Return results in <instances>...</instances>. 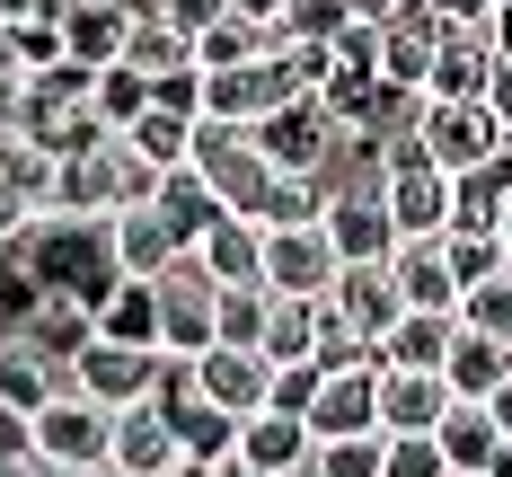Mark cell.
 I'll return each instance as SVG.
<instances>
[{
	"label": "cell",
	"mask_w": 512,
	"mask_h": 477,
	"mask_svg": "<svg viewBox=\"0 0 512 477\" xmlns=\"http://www.w3.org/2000/svg\"><path fill=\"white\" fill-rule=\"evenodd\" d=\"M18 257H27V274H36V292H53V301H80V310L98 318L106 301H115V257H106V221H36L27 239H18Z\"/></svg>",
	"instance_id": "1"
},
{
	"label": "cell",
	"mask_w": 512,
	"mask_h": 477,
	"mask_svg": "<svg viewBox=\"0 0 512 477\" xmlns=\"http://www.w3.org/2000/svg\"><path fill=\"white\" fill-rule=\"evenodd\" d=\"M89 80L98 71H80V62H53L36 80H18V115H9V142H27L36 159H71L106 142V124L89 115Z\"/></svg>",
	"instance_id": "2"
},
{
	"label": "cell",
	"mask_w": 512,
	"mask_h": 477,
	"mask_svg": "<svg viewBox=\"0 0 512 477\" xmlns=\"http://www.w3.org/2000/svg\"><path fill=\"white\" fill-rule=\"evenodd\" d=\"M186 168L204 177V195H212L221 212H239V221L265 230L274 168H265V151H256V133H239V124H195V159H186Z\"/></svg>",
	"instance_id": "3"
},
{
	"label": "cell",
	"mask_w": 512,
	"mask_h": 477,
	"mask_svg": "<svg viewBox=\"0 0 512 477\" xmlns=\"http://www.w3.org/2000/svg\"><path fill=\"white\" fill-rule=\"evenodd\" d=\"M380 212H389L398 239H442V230H451V177L415 151L407 133L380 142Z\"/></svg>",
	"instance_id": "4"
},
{
	"label": "cell",
	"mask_w": 512,
	"mask_h": 477,
	"mask_svg": "<svg viewBox=\"0 0 512 477\" xmlns=\"http://www.w3.org/2000/svg\"><path fill=\"white\" fill-rule=\"evenodd\" d=\"M407 142L442 177H468V168H486V159H504V133H495V115H486V98H415V124Z\"/></svg>",
	"instance_id": "5"
},
{
	"label": "cell",
	"mask_w": 512,
	"mask_h": 477,
	"mask_svg": "<svg viewBox=\"0 0 512 477\" xmlns=\"http://www.w3.org/2000/svg\"><path fill=\"white\" fill-rule=\"evenodd\" d=\"M159 363H168V354H151V345H106V336H89V345L62 363V389L89 398V407H106V416H124V407L159 398Z\"/></svg>",
	"instance_id": "6"
},
{
	"label": "cell",
	"mask_w": 512,
	"mask_h": 477,
	"mask_svg": "<svg viewBox=\"0 0 512 477\" xmlns=\"http://www.w3.org/2000/svg\"><path fill=\"white\" fill-rule=\"evenodd\" d=\"M212 310H221V283H212L195 257H177V265L151 283L159 354H168V363H195V354H212Z\"/></svg>",
	"instance_id": "7"
},
{
	"label": "cell",
	"mask_w": 512,
	"mask_h": 477,
	"mask_svg": "<svg viewBox=\"0 0 512 477\" xmlns=\"http://www.w3.org/2000/svg\"><path fill=\"white\" fill-rule=\"evenodd\" d=\"M124 168H133V151H124L115 133L89 142V151H71V159H53L45 212L53 221H115V212H124Z\"/></svg>",
	"instance_id": "8"
},
{
	"label": "cell",
	"mask_w": 512,
	"mask_h": 477,
	"mask_svg": "<svg viewBox=\"0 0 512 477\" xmlns=\"http://www.w3.org/2000/svg\"><path fill=\"white\" fill-rule=\"evenodd\" d=\"M318 230H327L336 265H389V248H398V230H389V212H380V177H327Z\"/></svg>",
	"instance_id": "9"
},
{
	"label": "cell",
	"mask_w": 512,
	"mask_h": 477,
	"mask_svg": "<svg viewBox=\"0 0 512 477\" xmlns=\"http://www.w3.org/2000/svg\"><path fill=\"white\" fill-rule=\"evenodd\" d=\"M256 151H265L274 177H327L336 151H345V133L327 124V106H318V98H292V106H274V115L256 124Z\"/></svg>",
	"instance_id": "10"
},
{
	"label": "cell",
	"mask_w": 512,
	"mask_h": 477,
	"mask_svg": "<svg viewBox=\"0 0 512 477\" xmlns=\"http://www.w3.org/2000/svg\"><path fill=\"white\" fill-rule=\"evenodd\" d=\"M106 407H89V398H71V389H62V398H45V407H36V424H27V433H36V460H45V469H71V477H98L106 469Z\"/></svg>",
	"instance_id": "11"
},
{
	"label": "cell",
	"mask_w": 512,
	"mask_h": 477,
	"mask_svg": "<svg viewBox=\"0 0 512 477\" xmlns=\"http://www.w3.org/2000/svg\"><path fill=\"white\" fill-rule=\"evenodd\" d=\"M256 283L274 301H327L336 283V248L318 221H292V230H265V257H256Z\"/></svg>",
	"instance_id": "12"
},
{
	"label": "cell",
	"mask_w": 512,
	"mask_h": 477,
	"mask_svg": "<svg viewBox=\"0 0 512 477\" xmlns=\"http://www.w3.org/2000/svg\"><path fill=\"white\" fill-rule=\"evenodd\" d=\"M186 389L204 398L212 416L248 424V416H265V389H274V363H265V354H248V345H212V354H195V363H186Z\"/></svg>",
	"instance_id": "13"
},
{
	"label": "cell",
	"mask_w": 512,
	"mask_h": 477,
	"mask_svg": "<svg viewBox=\"0 0 512 477\" xmlns=\"http://www.w3.org/2000/svg\"><path fill=\"white\" fill-rule=\"evenodd\" d=\"M327 318H336L354 345H371V354H380V336L407 318V301H398L389 265H336V283H327Z\"/></svg>",
	"instance_id": "14"
},
{
	"label": "cell",
	"mask_w": 512,
	"mask_h": 477,
	"mask_svg": "<svg viewBox=\"0 0 512 477\" xmlns=\"http://www.w3.org/2000/svg\"><path fill=\"white\" fill-rule=\"evenodd\" d=\"M371 407H380V433H398V442H433V424L451 416V389H442V371H389V363H380Z\"/></svg>",
	"instance_id": "15"
},
{
	"label": "cell",
	"mask_w": 512,
	"mask_h": 477,
	"mask_svg": "<svg viewBox=\"0 0 512 477\" xmlns=\"http://www.w3.org/2000/svg\"><path fill=\"white\" fill-rule=\"evenodd\" d=\"M177 460L186 451H177V433L159 416V398H142V407H124V416L106 424V469L115 477H168Z\"/></svg>",
	"instance_id": "16"
},
{
	"label": "cell",
	"mask_w": 512,
	"mask_h": 477,
	"mask_svg": "<svg viewBox=\"0 0 512 477\" xmlns=\"http://www.w3.org/2000/svg\"><path fill=\"white\" fill-rule=\"evenodd\" d=\"M371 371H318V398H309V442H345V433H380V407H371Z\"/></svg>",
	"instance_id": "17"
},
{
	"label": "cell",
	"mask_w": 512,
	"mask_h": 477,
	"mask_svg": "<svg viewBox=\"0 0 512 477\" xmlns=\"http://www.w3.org/2000/svg\"><path fill=\"white\" fill-rule=\"evenodd\" d=\"M106 257H115V274H124V283H159L186 248H177V230L142 204V212H115V221H106Z\"/></svg>",
	"instance_id": "18"
},
{
	"label": "cell",
	"mask_w": 512,
	"mask_h": 477,
	"mask_svg": "<svg viewBox=\"0 0 512 477\" xmlns=\"http://www.w3.org/2000/svg\"><path fill=\"white\" fill-rule=\"evenodd\" d=\"M230 460L256 469V477H309L318 442H309V424H292V416H248L239 442H230Z\"/></svg>",
	"instance_id": "19"
},
{
	"label": "cell",
	"mask_w": 512,
	"mask_h": 477,
	"mask_svg": "<svg viewBox=\"0 0 512 477\" xmlns=\"http://www.w3.org/2000/svg\"><path fill=\"white\" fill-rule=\"evenodd\" d=\"M486 80H495L486 18H477V27H442V36H433V80H424V98H486Z\"/></svg>",
	"instance_id": "20"
},
{
	"label": "cell",
	"mask_w": 512,
	"mask_h": 477,
	"mask_svg": "<svg viewBox=\"0 0 512 477\" xmlns=\"http://www.w3.org/2000/svg\"><path fill=\"white\" fill-rule=\"evenodd\" d=\"M433 18L424 9H398L389 27H380V89L389 98H424V80H433Z\"/></svg>",
	"instance_id": "21"
},
{
	"label": "cell",
	"mask_w": 512,
	"mask_h": 477,
	"mask_svg": "<svg viewBox=\"0 0 512 477\" xmlns=\"http://www.w3.org/2000/svg\"><path fill=\"white\" fill-rule=\"evenodd\" d=\"M389 283H398L407 310L460 318V283H451V265H442V239H398V248H389Z\"/></svg>",
	"instance_id": "22"
},
{
	"label": "cell",
	"mask_w": 512,
	"mask_h": 477,
	"mask_svg": "<svg viewBox=\"0 0 512 477\" xmlns=\"http://www.w3.org/2000/svg\"><path fill=\"white\" fill-rule=\"evenodd\" d=\"M124 36H133V18H124L115 0L62 9V62H80V71H115V62H124Z\"/></svg>",
	"instance_id": "23"
},
{
	"label": "cell",
	"mask_w": 512,
	"mask_h": 477,
	"mask_svg": "<svg viewBox=\"0 0 512 477\" xmlns=\"http://www.w3.org/2000/svg\"><path fill=\"white\" fill-rule=\"evenodd\" d=\"M186 257L204 265V274L221 283V292H239V283H256V257H265V230H256V221H239V212H221V221H212V230L195 239V248H186Z\"/></svg>",
	"instance_id": "24"
},
{
	"label": "cell",
	"mask_w": 512,
	"mask_h": 477,
	"mask_svg": "<svg viewBox=\"0 0 512 477\" xmlns=\"http://www.w3.org/2000/svg\"><path fill=\"white\" fill-rule=\"evenodd\" d=\"M495 442H504L495 416H486V407H460V398H451V416L433 424V460H442V477H486Z\"/></svg>",
	"instance_id": "25"
},
{
	"label": "cell",
	"mask_w": 512,
	"mask_h": 477,
	"mask_svg": "<svg viewBox=\"0 0 512 477\" xmlns=\"http://www.w3.org/2000/svg\"><path fill=\"white\" fill-rule=\"evenodd\" d=\"M512 212V168L504 159H486V168H468L451 177V230H477V239H495Z\"/></svg>",
	"instance_id": "26"
},
{
	"label": "cell",
	"mask_w": 512,
	"mask_h": 477,
	"mask_svg": "<svg viewBox=\"0 0 512 477\" xmlns=\"http://www.w3.org/2000/svg\"><path fill=\"white\" fill-rule=\"evenodd\" d=\"M504 371H512V354L504 345H486V336H451V354H442V389L460 398V407H486L495 389H504Z\"/></svg>",
	"instance_id": "27"
},
{
	"label": "cell",
	"mask_w": 512,
	"mask_h": 477,
	"mask_svg": "<svg viewBox=\"0 0 512 477\" xmlns=\"http://www.w3.org/2000/svg\"><path fill=\"white\" fill-rule=\"evenodd\" d=\"M451 336H460V318H442V310H407L389 336H380V363H389V371H442Z\"/></svg>",
	"instance_id": "28"
},
{
	"label": "cell",
	"mask_w": 512,
	"mask_h": 477,
	"mask_svg": "<svg viewBox=\"0 0 512 477\" xmlns=\"http://www.w3.org/2000/svg\"><path fill=\"white\" fill-rule=\"evenodd\" d=\"M45 398H62V363H45V354L18 345V336H0V407H18V416L36 424Z\"/></svg>",
	"instance_id": "29"
},
{
	"label": "cell",
	"mask_w": 512,
	"mask_h": 477,
	"mask_svg": "<svg viewBox=\"0 0 512 477\" xmlns=\"http://www.w3.org/2000/svg\"><path fill=\"white\" fill-rule=\"evenodd\" d=\"M115 142H124V151L142 159V168H159V177H177V168L195 159V124H186V115H159V106H142V115H133V124L115 133Z\"/></svg>",
	"instance_id": "30"
},
{
	"label": "cell",
	"mask_w": 512,
	"mask_h": 477,
	"mask_svg": "<svg viewBox=\"0 0 512 477\" xmlns=\"http://www.w3.org/2000/svg\"><path fill=\"white\" fill-rule=\"evenodd\" d=\"M89 336H98V318L80 310V301H53V292L36 301V310H27V327H18V345H36L45 363H71Z\"/></svg>",
	"instance_id": "31"
},
{
	"label": "cell",
	"mask_w": 512,
	"mask_h": 477,
	"mask_svg": "<svg viewBox=\"0 0 512 477\" xmlns=\"http://www.w3.org/2000/svg\"><path fill=\"white\" fill-rule=\"evenodd\" d=\"M256 354L274 371L309 363V354H318V301H274V292H265V336H256Z\"/></svg>",
	"instance_id": "32"
},
{
	"label": "cell",
	"mask_w": 512,
	"mask_h": 477,
	"mask_svg": "<svg viewBox=\"0 0 512 477\" xmlns=\"http://www.w3.org/2000/svg\"><path fill=\"white\" fill-rule=\"evenodd\" d=\"M151 212H159V221H168V230H177V248H195V239H204L212 221H221V204H212V195H204V177H195V168H177V177H159Z\"/></svg>",
	"instance_id": "33"
},
{
	"label": "cell",
	"mask_w": 512,
	"mask_h": 477,
	"mask_svg": "<svg viewBox=\"0 0 512 477\" xmlns=\"http://www.w3.org/2000/svg\"><path fill=\"white\" fill-rule=\"evenodd\" d=\"M460 327H468V336H486V345H504V354H512V265H504V274H486V283H468V292H460Z\"/></svg>",
	"instance_id": "34"
},
{
	"label": "cell",
	"mask_w": 512,
	"mask_h": 477,
	"mask_svg": "<svg viewBox=\"0 0 512 477\" xmlns=\"http://www.w3.org/2000/svg\"><path fill=\"white\" fill-rule=\"evenodd\" d=\"M124 71H142V80H168V71H195V45L168 27V18H151V27H133L124 36Z\"/></svg>",
	"instance_id": "35"
},
{
	"label": "cell",
	"mask_w": 512,
	"mask_h": 477,
	"mask_svg": "<svg viewBox=\"0 0 512 477\" xmlns=\"http://www.w3.org/2000/svg\"><path fill=\"white\" fill-rule=\"evenodd\" d=\"M248 62H265V27L256 18H221L212 36H195V71H248Z\"/></svg>",
	"instance_id": "36"
},
{
	"label": "cell",
	"mask_w": 512,
	"mask_h": 477,
	"mask_svg": "<svg viewBox=\"0 0 512 477\" xmlns=\"http://www.w3.org/2000/svg\"><path fill=\"white\" fill-rule=\"evenodd\" d=\"M98 336H106V345H151V354H159V327H151V283H115V301L98 310Z\"/></svg>",
	"instance_id": "37"
},
{
	"label": "cell",
	"mask_w": 512,
	"mask_h": 477,
	"mask_svg": "<svg viewBox=\"0 0 512 477\" xmlns=\"http://www.w3.org/2000/svg\"><path fill=\"white\" fill-rule=\"evenodd\" d=\"M142 106H151V80H142V71H124V62L89 80V115H98L106 133H124V124H133Z\"/></svg>",
	"instance_id": "38"
},
{
	"label": "cell",
	"mask_w": 512,
	"mask_h": 477,
	"mask_svg": "<svg viewBox=\"0 0 512 477\" xmlns=\"http://www.w3.org/2000/svg\"><path fill=\"white\" fill-rule=\"evenodd\" d=\"M380 460H389V433H345V442H318L309 477H380Z\"/></svg>",
	"instance_id": "39"
},
{
	"label": "cell",
	"mask_w": 512,
	"mask_h": 477,
	"mask_svg": "<svg viewBox=\"0 0 512 477\" xmlns=\"http://www.w3.org/2000/svg\"><path fill=\"white\" fill-rule=\"evenodd\" d=\"M265 336V283H239V292H221V310H212V345H248Z\"/></svg>",
	"instance_id": "40"
},
{
	"label": "cell",
	"mask_w": 512,
	"mask_h": 477,
	"mask_svg": "<svg viewBox=\"0 0 512 477\" xmlns=\"http://www.w3.org/2000/svg\"><path fill=\"white\" fill-rule=\"evenodd\" d=\"M354 27V9L345 0H292L283 18H274V36H292V45H336Z\"/></svg>",
	"instance_id": "41"
},
{
	"label": "cell",
	"mask_w": 512,
	"mask_h": 477,
	"mask_svg": "<svg viewBox=\"0 0 512 477\" xmlns=\"http://www.w3.org/2000/svg\"><path fill=\"white\" fill-rule=\"evenodd\" d=\"M442 265H451V283H486V274H504V239H477V230H442Z\"/></svg>",
	"instance_id": "42"
},
{
	"label": "cell",
	"mask_w": 512,
	"mask_h": 477,
	"mask_svg": "<svg viewBox=\"0 0 512 477\" xmlns=\"http://www.w3.org/2000/svg\"><path fill=\"white\" fill-rule=\"evenodd\" d=\"M309 398H318V363H283L274 371V389H265V416H309Z\"/></svg>",
	"instance_id": "43"
},
{
	"label": "cell",
	"mask_w": 512,
	"mask_h": 477,
	"mask_svg": "<svg viewBox=\"0 0 512 477\" xmlns=\"http://www.w3.org/2000/svg\"><path fill=\"white\" fill-rule=\"evenodd\" d=\"M151 106L195 124V115H204V71H168V80H151Z\"/></svg>",
	"instance_id": "44"
},
{
	"label": "cell",
	"mask_w": 512,
	"mask_h": 477,
	"mask_svg": "<svg viewBox=\"0 0 512 477\" xmlns=\"http://www.w3.org/2000/svg\"><path fill=\"white\" fill-rule=\"evenodd\" d=\"M159 18H168V27L195 45V36H212V27L230 18V0H159Z\"/></svg>",
	"instance_id": "45"
},
{
	"label": "cell",
	"mask_w": 512,
	"mask_h": 477,
	"mask_svg": "<svg viewBox=\"0 0 512 477\" xmlns=\"http://www.w3.org/2000/svg\"><path fill=\"white\" fill-rule=\"evenodd\" d=\"M380 477H442V460H433V442H398V433H389V460H380Z\"/></svg>",
	"instance_id": "46"
},
{
	"label": "cell",
	"mask_w": 512,
	"mask_h": 477,
	"mask_svg": "<svg viewBox=\"0 0 512 477\" xmlns=\"http://www.w3.org/2000/svg\"><path fill=\"white\" fill-rule=\"evenodd\" d=\"M0 27H62V0H0Z\"/></svg>",
	"instance_id": "47"
},
{
	"label": "cell",
	"mask_w": 512,
	"mask_h": 477,
	"mask_svg": "<svg viewBox=\"0 0 512 477\" xmlns=\"http://www.w3.org/2000/svg\"><path fill=\"white\" fill-rule=\"evenodd\" d=\"M486 115H495V133L512 142V62H495V80H486Z\"/></svg>",
	"instance_id": "48"
},
{
	"label": "cell",
	"mask_w": 512,
	"mask_h": 477,
	"mask_svg": "<svg viewBox=\"0 0 512 477\" xmlns=\"http://www.w3.org/2000/svg\"><path fill=\"white\" fill-rule=\"evenodd\" d=\"M0 460H36V433H27L18 407H0Z\"/></svg>",
	"instance_id": "49"
},
{
	"label": "cell",
	"mask_w": 512,
	"mask_h": 477,
	"mask_svg": "<svg viewBox=\"0 0 512 477\" xmlns=\"http://www.w3.org/2000/svg\"><path fill=\"white\" fill-rule=\"evenodd\" d=\"M486 45H495V62H512V0L486 9Z\"/></svg>",
	"instance_id": "50"
},
{
	"label": "cell",
	"mask_w": 512,
	"mask_h": 477,
	"mask_svg": "<svg viewBox=\"0 0 512 477\" xmlns=\"http://www.w3.org/2000/svg\"><path fill=\"white\" fill-rule=\"evenodd\" d=\"M230 9H239V18H256V27H274V18H283L292 0H230Z\"/></svg>",
	"instance_id": "51"
},
{
	"label": "cell",
	"mask_w": 512,
	"mask_h": 477,
	"mask_svg": "<svg viewBox=\"0 0 512 477\" xmlns=\"http://www.w3.org/2000/svg\"><path fill=\"white\" fill-rule=\"evenodd\" d=\"M486 416H495V433H512V371H504V389L486 398Z\"/></svg>",
	"instance_id": "52"
},
{
	"label": "cell",
	"mask_w": 512,
	"mask_h": 477,
	"mask_svg": "<svg viewBox=\"0 0 512 477\" xmlns=\"http://www.w3.org/2000/svg\"><path fill=\"white\" fill-rule=\"evenodd\" d=\"M9 115H18V80L0 71V133H9Z\"/></svg>",
	"instance_id": "53"
},
{
	"label": "cell",
	"mask_w": 512,
	"mask_h": 477,
	"mask_svg": "<svg viewBox=\"0 0 512 477\" xmlns=\"http://www.w3.org/2000/svg\"><path fill=\"white\" fill-rule=\"evenodd\" d=\"M486 477H512V433L495 442V460H486Z\"/></svg>",
	"instance_id": "54"
},
{
	"label": "cell",
	"mask_w": 512,
	"mask_h": 477,
	"mask_svg": "<svg viewBox=\"0 0 512 477\" xmlns=\"http://www.w3.org/2000/svg\"><path fill=\"white\" fill-rule=\"evenodd\" d=\"M0 477H36V460H0Z\"/></svg>",
	"instance_id": "55"
},
{
	"label": "cell",
	"mask_w": 512,
	"mask_h": 477,
	"mask_svg": "<svg viewBox=\"0 0 512 477\" xmlns=\"http://www.w3.org/2000/svg\"><path fill=\"white\" fill-rule=\"evenodd\" d=\"M168 477H212V469H204V460H177V469H168Z\"/></svg>",
	"instance_id": "56"
},
{
	"label": "cell",
	"mask_w": 512,
	"mask_h": 477,
	"mask_svg": "<svg viewBox=\"0 0 512 477\" xmlns=\"http://www.w3.org/2000/svg\"><path fill=\"white\" fill-rule=\"evenodd\" d=\"M212 477H256V469H239V460H221V469H212Z\"/></svg>",
	"instance_id": "57"
},
{
	"label": "cell",
	"mask_w": 512,
	"mask_h": 477,
	"mask_svg": "<svg viewBox=\"0 0 512 477\" xmlns=\"http://www.w3.org/2000/svg\"><path fill=\"white\" fill-rule=\"evenodd\" d=\"M495 239H504V257H512V212H504V230H495Z\"/></svg>",
	"instance_id": "58"
},
{
	"label": "cell",
	"mask_w": 512,
	"mask_h": 477,
	"mask_svg": "<svg viewBox=\"0 0 512 477\" xmlns=\"http://www.w3.org/2000/svg\"><path fill=\"white\" fill-rule=\"evenodd\" d=\"M36 477H71V469H45V460H36Z\"/></svg>",
	"instance_id": "59"
},
{
	"label": "cell",
	"mask_w": 512,
	"mask_h": 477,
	"mask_svg": "<svg viewBox=\"0 0 512 477\" xmlns=\"http://www.w3.org/2000/svg\"><path fill=\"white\" fill-rule=\"evenodd\" d=\"M504 168H512V142H504Z\"/></svg>",
	"instance_id": "60"
},
{
	"label": "cell",
	"mask_w": 512,
	"mask_h": 477,
	"mask_svg": "<svg viewBox=\"0 0 512 477\" xmlns=\"http://www.w3.org/2000/svg\"><path fill=\"white\" fill-rule=\"evenodd\" d=\"M477 9H495V0H477Z\"/></svg>",
	"instance_id": "61"
},
{
	"label": "cell",
	"mask_w": 512,
	"mask_h": 477,
	"mask_svg": "<svg viewBox=\"0 0 512 477\" xmlns=\"http://www.w3.org/2000/svg\"><path fill=\"white\" fill-rule=\"evenodd\" d=\"M62 9H80V0H62Z\"/></svg>",
	"instance_id": "62"
},
{
	"label": "cell",
	"mask_w": 512,
	"mask_h": 477,
	"mask_svg": "<svg viewBox=\"0 0 512 477\" xmlns=\"http://www.w3.org/2000/svg\"><path fill=\"white\" fill-rule=\"evenodd\" d=\"M98 477H115V469H98Z\"/></svg>",
	"instance_id": "63"
}]
</instances>
